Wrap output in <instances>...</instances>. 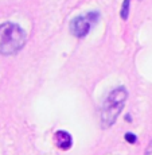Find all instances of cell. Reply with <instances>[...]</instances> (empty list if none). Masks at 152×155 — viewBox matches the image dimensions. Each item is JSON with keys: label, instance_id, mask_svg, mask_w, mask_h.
Segmentation results:
<instances>
[{"label": "cell", "instance_id": "1", "mask_svg": "<svg viewBox=\"0 0 152 155\" xmlns=\"http://www.w3.org/2000/svg\"><path fill=\"white\" fill-rule=\"evenodd\" d=\"M26 43V32L15 23L0 25V54H16Z\"/></svg>", "mask_w": 152, "mask_h": 155}, {"label": "cell", "instance_id": "2", "mask_svg": "<svg viewBox=\"0 0 152 155\" xmlns=\"http://www.w3.org/2000/svg\"><path fill=\"white\" fill-rule=\"evenodd\" d=\"M128 97L127 89L124 86L116 88L109 93L101 107V124L104 128H108L115 124L120 112L123 111L125 100Z\"/></svg>", "mask_w": 152, "mask_h": 155}, {"label": "cell", "instance_id": "3", "mask_svg": "<svg viewBox=\"0 0 152 155\" xmlns=\"http://www.w3.org/2000/svg\"><path fill=\"white\" fill-rule=\"evenodd\" d=\"M89 30H90V23L83 16H77L70 22V31L77 38L86 37L89 34Z\"/></svg>", "mask_w": 152, "mask_h": 155}, {"label": "cell", "instance_id": "4", "mask_svg": "<svg viewBox=\"0 0 152 155\" xmlns=\"http://www.w3.org/2000/svg\"><path fill=\"white\" fill-rule=\"evenodd\" d=\"M54 142L61 150H69L73 144L71 135L66 131H57L54 134Z\"/></svg>", "mask_w": 152, "mask_h": 155}, {"label": "cell", "instance_id": "8", "mask_svg": "<svg viewBox=\"0 0 152 155\" xmlns=\"http://www.w3.org/2000/svg\"><path fill=\"white\" fill-rule=\"evenodd\" d=\"M145 155H152V142L150 143V146H148L147 151H145Z\"/></svg>", "mask_w": 152, "mask_h": 155}, {"label": "cell", "instance_id": "7", "mask_svg": "<svg viewBox=\"0 0 152 155\" xmlns=\"http://www.w3.org/2000/svg\"><path fill=\"white\" fill-rule=\"evenodd\" d=\"M98 16H100V14H98V12H89L88 16H86V19H88V20H92V22H97V20H98Z\"/></svg>", "mask_w": 152, "mask_h": 155}, {"label": "cell", "instance_id": "5", "mask_svg": "<svg viewBox=\"0 0 152 155\" xmlns=\"http://www.w3.org/2000/svg\"><path fill=\"white\" fill-rule=\"evenodd\" d=\"M129 3L131 0H124L123 3V8H121V18L123 19H127L128 15H129Z\"/></svg>", "mask_w": 152, "mask_h": 155}, {"label": "cell", "instance_id": "6", "mask_svg": "<svg viewBox=\"0 0 152 155\" xmlns=\"http://www.w3.org/2000/svg\"><path fill=\"white\" fill-rule=\"evenodd\" d=\"M125 140H127L128 143H136V140H137V138H136L135 134L128 132V134H125Z\"/></svg>", "mask_w": 152, "mask_h": 155}]
</instances>
